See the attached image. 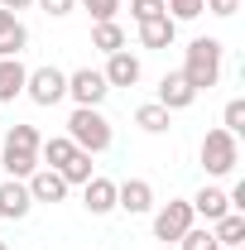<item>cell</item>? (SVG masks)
<instances>
[{
  "label": "cell",
  "instance_id": "3",
  "mask_svg": "<svg viewBox=\"0 0 245 250\" xmlns=\"http://www.w3.org/2000/svg\"><path fill=\"white\" fill-rule=\"evenodd\" d=\"M67 140H72L82 154H106L111 140H116V130L101 116V106H77V111L67 116Z\"/></svg>",
  "mask_w": 245,
  "mask_h": 250
},
{
  "label": "cell",
  "instance_id": "24",
  "mask_svg": "<svg viewBox=\"0 0 245 250\" xmlns=\"http://www.w3.org/2000/svg\"><path fill=\"white\" fill-rule=\"evenodd\" d=\"M178 246H183V250H221L212 241V226H187L183 236H178Z\"/></svg>",
  "mask_w": 245,
  "mask_h": 250
},
{
  "label": "cell",
  "instance_id": "8",
  "mask_svg": "<svg viewBox=\"0 0 245 250\" xmlns=\"http://www.w3.org/2000/svg\"><path fill=\"white\" fill-rule=\"evenodd\" d=\"M116 207L130 212V217L154 212V183L149 178H125V183H116Z\"/></svg>",
  "mask_w": 245,
  "mask_h": 250
},
{
  "label": "cell",
  "instance_id": "1",
  "mask_svg": "<svg viewBox=\"0 0 245 250\" xmlns=\"http://www.w3.org/2000/svg\"><path fill=\"white\" fill-rule=\"evenodd\" d=\"M221 53H226V48H221V39H207V34L187 43V58H183L178 72L192 82V92H197V96L212 92L216 82H221Z\"/></svg>",
  "mask_w": 245,
  "mask_h": 250
},
{
  "label": "cell",
  "instance_id": "27",
  "mask_svg": "<svg viewBox=\"0 0 245 250\" xmlns=\"http://www.w3.org/2000/svg\"><path fill=\"white\" fill-rule=\"evenodd\" d=\"M163 10H168V20H197L202 15V0H163Z\"/></svg>",
  "mask_w": 245,
  "mask_h": 250
},
{
  "label": "cell",
  "instance_id": "10",
  "mask_svg": "<svg viewBox=\"0 0 245 250\" xmlns=\"http://www.w3.org/2000/svg\"><path fill=\"white\" fill-rule=\"evenodd\" d=\"M24 188H29V197H34V202H48V207L67 197V178H62L58 168H34L29 178H24Z\"/></svg>",
  "mask_w": 245,
  "mask_h": 250
},
{
  "label": "cell",
  "instance_id": "22",
  "mask_svg": "<svg viewBox=\"0 0 245 250\" xmlns=\"http://www.w3.org/2000/svg\"><path fill=\"white\" fill-rule=\"evenodd\" d=\"M58 173L67 178V188H82L87 178H92V154H82V149H77V154L67 159V164H62Z\"/></svg>",
  "mask_w": 245,
  "mask_h": 250
},
{
  "label": "cell",
  "instance_id": "11",
  "mask_svg": "<svg viewBox=\"0 0 245 250\" xmlns=\"http://www.w3.org/2000/svg\"><path fill=\"white\" fill-rule=\"evenodd\" d=\"M29 212H34V197H29V188H24V178H5L0 183V217L24 221Z\"/></svg>",
  "mask_w": 245,
  "mask_h": 250
},
{
  "label": "cell",
  "instance_id": "29",
  "mask_svg": "<svg viewBox=\"0 0 245 250\" xmlns=\"http://www.w3.org/2000/svg\"><path fill=\"white\" fill-rule=\"evenodd\" d=\"M34 5H39L43 15H53V20H58V15H72V10H77V0H34Z\"/></svg>",
  "mask_w": 245,
  "mask_h": 250
},
{
  "label": "cell",
  "instance_id": "13",
  "mask_svg": "<svg viewBox=\"0 0 245 250\" xmlns=\"http://www.w3.org/2000/svg\"><path fill=\"white\" fill-rule=\"evenodd\" d=\"M82 207H87L92 217H111V212H116V183L101 178V173H92V178L82 183Z\"/></svg>",
  "mask_w": 245,
  "mask_h": 250
},
{
  "label": "cell",
  "instance_id": "21",
  "mask_svg": "<svg viewBox=\"0 0 245 250\" xmlns=\"http://www.w3.org/2000/svg\"><path fill=\"white\" fill-rule=\"evenodd\" d=\"M92 48H101V53H121V48H125V29L116 24V20L92 24Z\"/></svg>",
  "mask_w": 245,
  "mask_h": 250
},
{
  "label": "cell",
  "instance_id": "17",
  "mask_svg": "<svg viewBox=\"0 0 245 250\" xmlns=\"http://www.w3.org/2000/svg\"><path fill=\"white\" fill-rule=\"evenodd\" d=\"M24 77H29V67L20 58H0V106L15 101V96H24Z\"/></svg>",
  "mask_w": 245,
  "mask_h": 250
},
{
  "label": "cell",
  "instance_id": "20",
  "mask_svg": "<svg viewBox=\"0 0 245 250\" xmlns=\"http://www.w3.org/2000/svg\"><path fill=\"white\" fill-rule=\"evenodd\" d=\"M135 125H140L144 135H163V130L173 125V111H163L159 101H144V106L135 111Z\"/></svg>",
  "mask_w": 245,
  "mask_h": 250
},
{
  "label": "cell",
  "instance_id": "18",
  "mask_svg": "<svg viewBox=\"0 0 245 250\" xmlns=\"http://www.w3.org/2000/svg\"><path fill=\"white\" fill-rule=\"evenodd\" d=\"M72 154H77V145H72L67 135H48V140H39V168H62Z\"/></svg>",
  "mask_w": 245,
  "mask_h": 250
},
{
  "label": "cell",
  "instance_id": "7",
  "mask_svg": "<svg viewBox=\"0 0 245 250\" xmlns=\"http://www.w3.org/2000/svg\"><path fill=\"white\" fill-rule=\"evenodd\" d=\"M67 96L77 106H101L111 96V82L101 77V67H77V72H67Z\"/></svg>",
  "mask_w": 245,
  "mask_h": 250
},
{
  "label": "cell",
  "instance_id": "9",
  "mask_svg": "<svg viewBox=\"0 0 245 250\" xmlns=\"http://www.w3.org/2000/svg\"><path fill=\"white\" fill-rule=\"evenodd\" d=\"M163 111H187L192 101H197V92H192V82H187L183 72H163L159 77V96H154Z\"/></svg>",
  "mask_w": 245,
  "mask_h": 250
},
{
  "label": "cell",
  "instance_id": "16",
  "mask_svg": "<svg viewBox=\"0 0 245 250\" xmlns=\"http://www.w3.org/2000/svg\"><path fill=\"white\" fill-rule=\"evenodd\" d=\"M173 39H178V20H168V15L140 24V43L144 48H173Z\"/></svg>",
  "mask_w": 245,
  "mask_h": 250
},
{
  "label": "cell",
  "instance_id": "32",
  "mask_svg": "<svg viewBox=\"0 0 245 250\" xmlns=\"http://www.w3.org/2000/svg\"><path fill=\"white\" fill-rule=\"evenodd\" d=\"M231 250H245V246H231Z\"/></svg>",
  "mask_w": 245,
  "mask_h": 250
},
{
  "label": "cell",
  "instance_id": "6",
  "mask_svg": "<svg viewBox=\"0 0 245 250\" xmlns=\"http://www.w3.org/2000/svg\"><path fill=\"white\" fill-rule=\"evenodd\" d=\"M192 202H183V197H173V202H163L159 212H154V241H163V246H173L178 236H183L187 226H192Z\"/></svg>",
  "mask_w": 245,
  "mask_h": 250
},
{
  "label": "cell",
  "instance_id": "31",
  "mask_svg": "<svg viewBox=\"0 0 245 250\" xmlns=\"http://www.w3.org/2000/svg\"><path fill=\"white\" fill-rule=\"evenodd\" d=\"M0 250H10V246H5V241H0Z\"/></svg>",
  "mask_w": 245,
  "mask_h": 250
},
{
  "label": "cell",
  "instance_id": "19",
  "mask_svg": "<svg viewBox=\"0 0 245 250\" xmlns=\"http://www.w3.org/2000/svg\"><path fill=\"white\" fill-rule=\"evenodd\" d=\"M212 241H216L221 250L245 246V212H226L221 221H212Z\"/></svg>",
  "mask_w": 245,
  "mask_h": 250
},
{
  "label": "cell",
  "instance_id": "12",
  "mask_svg": "<svg viewBox=\"0 0 245 250\" xmlns=\"http://www.w3.org/2000/svg\"><path fill=\"white\" fill-rule=\"evenodd\" d=\"M101 77H106L111 87H135V82L144 77V67H140V58H135L130 48H121V53H106V67H101Z\"/></svg>",
  "mask_w": 245,
  "mask_h": 250
},
{
  "label": "cell",
  "instance_id": "14",
  "mask_svg": "<svg viewBox=\"0 0 245 250\" xmlns=\"http://www.w3.org/2000/svg\"><path fill=\"white\" fill-rule=\"evenodd\" d=\"M187 202H192V217H202L207 226H212V221H221L226 212H231V197H226V188H216V183H207L197 197H187Z\"/></svg>",
  "mask_w": 245,
  "mask_h": 250
},
{
  "label": "cell",
  "instance_id": "23",
  "mask_svg": "<svg viewBox=\"0 0 245 250\" xmlns=\"http://www.w3.org/2000/svg\"><path fill=\"white\" fill-rule=\"evenodd\" d=\"M221 130H226V135H236V140L245 135V101H241V96H236V101H226V111H221Z\"/></svg>",
  "mask_w": 245,
  "mask_h": 250
},
{
  "label": "cell",
  "instance_id": "28",
  "mask_svg": "<svg viewBox=\"0 0 245 250\" xmlns=\"http://www.w3.org/2000/svg\"><path fill=\"white\" fill-rule=\"evenodd\" d=\"M202 10H212L216 20H231V15L241 10V0H202Z\"/></svg>",
  "mask_w": 245,
  "mask_h": 250
},
{
  "label": "cell",
  "instance_id": "2",
  "mask_svg": "<svg viewBox=\"0 0 245 250\" xmlns=\"http://www.w3.org/2000/svg\"><path fill=\"white\" fill-rule=\"evenodd\" d=\"M39 130L34 125H10L5 130V140H0V164H5V173L10 178H29L34 168H39Z\"/></svg>",
  "mask_w": 245,
  "mask_h": 250
},
{
  "label": "cell",
  "instance_id": "25",
  "mask_svg": "<svg viewBox=\"0 0 245 250\" xmlns=\"http://www.w3.org/2000/svg\"><path fill=\"white\" fill-rule=\"evenodd\" d=\"M159 15H168V10H163V0H130V20H135V24L159 20Z\"/></svg>",
  "mask_w": 245,
  "mask_h": 250
},
{
  "label": "cell",
  "instance_id": "4",
  "mask_svg": "<svg viewBox=\"0 0 245 250\" xmlns=\"http://www.w3.org/2000/svg\"><path fill=\"white\" fill-rule=\"evenodd\" d=\"M197 159H202L207 178H226V173H236V164H241V140H236V135H226V130L216 125V130H207V135H202Z\"/></svg>",
  "mask_w": 245,
  "mask_h": 250
},
{
  "label": "cell",
  "instance_id": "30",
  "mask_svg": "<svg viewBox=\"0 0 245 250\" xmlns=\"http://www.w3.org/2000/svg\"><path fill=\"white\" fill-rule=\"evenodd\" d=\"M34 0H0V10H10V15H20V10H29Z\"/></svg>",
  "mask_w": 245,
  "mask_h": 250
},
{
  "label": "cell",
  "instance_id": "15",
  "mask_svg": "<svg viewBox=\"0 0 245 250\" xmlns=\"http://www.w3.org/2000/svg\"><path fill=\"white\" fill-rule=\"evenodd\" d=\"M24 48H29V29H24V20L10 15V10H0V58H20Z\"/></svg>",
  "mask_w": 245,
  "mask_h": 250
},
{
  "label": "cell",
  "instance_id": "26",
  "mask_svg": "<svg viewBox=\"0 0 245 250\" xmlns=\"http://www.w3.org/2000/svg\"><path fill=\"white\" fill-rule=\"evenodd\" d=\"M77 5H82V10L92 15L96 24H101V20H116V15H121V0H77Z\"/></svg>",
  "mask_w": 245,
  "mask_h": 250
},
{
  "label": "cell",
  "instance_id": "5",
  "mask_svg": "<svg viewBox=\"0 0 245 250\" xmlns=\"http://www.w3.org/2000/svg\"><path fill=\"white\" fill-rule=\"evenodd\" d=\"M24 96H29L34 106H58L62 96H67V72L62 67H29V77H24Z\"/></svg>",
  "mask_w": 245,
  "mask_h": 250
}]
</instances>
